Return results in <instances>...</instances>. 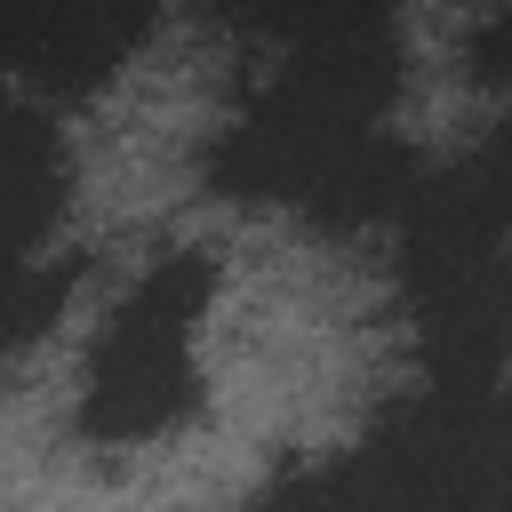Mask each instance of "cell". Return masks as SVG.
Here are the masks:
<instances>
[{"label": "cell", "mask_w": 512, "mask_h": 512, "mask_svg": "<svg viewBox=\"0 0 512 512\" xmlns=\"http://www.w3.org/2000/svg\"><path fill=\"white\" fill-rule=\"evenodd\" d=\"M216 288V264L192 248H168L104 320L96 352H88V392H80V432L96 440H152L176 416H192L200 400V368H192V328L200 304Z\"/></svg>", "instance_id": "cell-1"}, {"label": "cell", "mask_w": 512, "mask_h": 512, "mask_svg": "<svg viewBox=\"0 0 512 512\" xmlns=\"http://www.w3.org/2000/svg\"><path fill=\"white\" fill-rule=\"evenodd\" d=\"M64 184H72V160H64V136L0 96V256H32L64 208Z\"/></svg>", "instance_id": "cell-2"}, {"label": "cell", "mask_w": 512, "mask_h": 512, "mask_svg": "<svg viewBox=\"0 0 512 512\" xmlns=\"http://www.w3.org/2000/svg\"><path fill=\"white\" fill-rule=\"evenodd\" d=\"M136 32L144 16H120V8H24V16H0V56L32 64L56 88H88L136 48Z\"/></svg>", "instance_id": "cell-3"}, {"label": "cell", "mask_w": 512, "mask_h": 512, "mask_svg": "<svg viewBox=\"0 0 512 512\" xmlns=\"http://www.w3.org/2000/svg\"><path fill=\"white\" fill-rule=\"evenodd\" d=\"M72 256H0V344H24L56 320V304L72 296Z\"/></svg>", "instance_id": "cell-4"}]
</instances>
